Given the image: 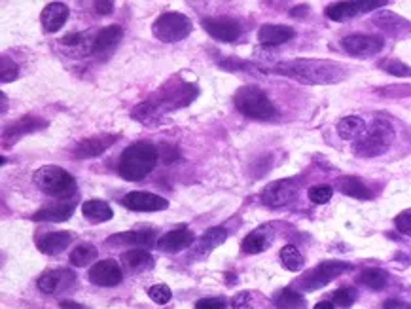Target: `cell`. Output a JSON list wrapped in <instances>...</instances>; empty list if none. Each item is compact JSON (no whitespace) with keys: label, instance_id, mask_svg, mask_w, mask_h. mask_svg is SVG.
<instances>
[{"label":"cell","instance_id":"obj_1","mask_svg":"<svg viewBox=\"0 0 411 309\" xmlns=\"http://www.w3.org/2000/svg\"><path fill=\"white\" fill-rule=\"evenodd\" d=\"M277 73L303 82V84H338L347 78V66L338 61L326 59H294L281 63L275 69Z\"/></svg>","mask_w":411,"mask_h":309},{"label":"cell","instance_id":"obj_2","mask_svg":"<svg viewBox=\"0 0 411 309\" xmlns=\"http://www.w3.org/2000/svg\"><path fill=\"white\" fill-rule=\"evenodd\" d=\"M197 89L192 84L186 82H176V84H169L165 86L157 97L144 101L140 105L133 108V118L143 122V124H150L156 118H159L164 112L175 110V108H182V106L189 105L194 97H196Z\"/></svg>","mask_w":411,"mask_h":309},{"label":"cell","instance_id":"obj_3","mask_svg":"<svg viewBox=\"0 0 411 309\" xmlns=\"http://www.w3.org/2000/svg\"><path fill=\"white\" fill-rule=\"evenodd\" d=\"M156 164V146L148 141H138V143L127 146L124 150L122 158H120V165H117V173L125 180L137 182V180H143L148 173L154 171Z\"/></svg>","mask_w":411,"mask_h":309},{"label":"cell","instance_id":"obj_4","mask_svg":"<svg viewBox=\"0 0 411 309\" xmlns=\"http://www.w3.org/2000/svg\"><path fill=\"white\" fill-rule=\"evenodd\" d=\"M34 185L38 186L40 192L53 198H71L76 194V180L71 173L65 171L59 165H44L36 169L33 175Z\"/></svg>","mask_w":411,"mask_h":309},{"label":"cell","instance_id":"obj_5","mask_svg":"<svg viewBox=\"0 0 411 309\" xmlns=\"http://www.w3.org/2000/svg\"><path fill=\"white\" fill-rule=\"evenodd\" d=\"M394 129L387 120H375L362 137L354 143L352 152L360 158H377L385 154L392 145Z\"/></svg>","mask_w":411,"mask_h":309},{"label":"cell","instance_id":"obj_6","mask_svg":"<svg viewBox=\"0 0 411 309\" xmlns=\"http://www.w3.org/2000/svg\"><path fill=\"white\" fill-rule=\"evenodd\" d=\"M237 110L252 120H273L277 108L266 93L256 86H243L235 93Z\"/></svg>","mask_w":411,"mask_h":309},{"label":"cell","instance_id":"obj_7","mask_svg":"<svg viewBox=\"0 0 411 309\" xmlns=\"http://www.w3.org/2000/svg\"><path fill=\"white\" fill-rule=\"evenodd\" d=\"M152 33L161 42H180V40H184L192 33V20H189L188 15L178 12L161 13L154 21Z\"/></svg>","mask_w":411,"mask_h":309},{"label":"cell","instance_id":"obj_8","mask_svg":"<svg viewBox=\"0 0 411 309\" xmlns=\"http://www.w3.org/2000/svg\"><path fill=\"white\" fill-rule=\"evenodd\" d=\"M351 270V264L338 262V260H330V262L319 264L315 270L307 271L305 275L300 279V289L305 292H313L322 287H326L332 279L343 275L345 271Z\"/></svg>","mask_w":411,"mask_h":309},{"label":"cell","instance_id":"obj_9","mask_svg":"<svg viewBox=\"0 0 411 309\" xmlns=\"http://www.w3.org/2000/svg\"><path fill=\"white\" fill-rule=\"evenodd\" d=\"M298 194H300L298 182L292 178H284V180H275L261 192V201L271 209H279L294 203L298 199Z\"/></svg>","mask_w":411,"mask_h":309},{"label":"cell","instance_id":"obj_10","mask_svg":"<svg viewBox=\"0 0 411 309\" xmlns=\"http://www.w3.org/2000/svg\"><path fill=\"white\" fill-rule=\"evenodd\" d=\"M341 46L352 57H372L385 46V40L375 34H349L341 40Z\"/></svg>","mask_w":411,"mask_h":309},{"label":"cell","instance_id":"obj_11","mask_svg":"<svg viewBox=\"0 0 411 309\" xmlns=\"http://www.w3.org/2000/svg\"><path fill=\"white\" fill-rule=\"evenodd\" d=\"M385 0H356V2H336L326 8V15L333 21H343L360 13L372 12L375 8L387 6Z\"/></svg>","mask_w":411,"mask_h":309},{"label":"cell","instance_id":"obj_12","mask_svg":"<svg viewBox=\"0 0 411 309\" xmlns=\"http://www.w3.org/2000/svg\"><path fill=\"white\" fill-rule=\"evenodd\" d=\"M203 29L218 42H235L241 36V25L229 17H207L203 20Z\"/></svg>","mask_w":411,"mask_h":309},{"label":"cell","instance_id":"obj_13","mask_svg":"<svg viewBox=\"0 0 411 309\" xmlns=\"http://www.w3.org/2000/svg\"><path fill=\"white\" fill-rule=\"evenodd\" d=\"M122 205L138 213H152V210H165L169 207V201L150 192H129L122 199Z\"/></svg>","mask_w":411,"mask_h":309},{"label":"cell","instance_id":"obj_14","mask_svg":"<svg viewBox=\"0 0 411 309\" xmlns=\"http://www.w3.org/2000/svg\"><path fill=\"white\" fill-rule=\"evenodd\" d=\"M89 281L99 287H116L124 281V271L116 260H101L89 270Z\"/></svg>","mask_w":411,"mask_h":309},{"label":"cell","instance_id":"obj_15","mask_svg":"<svg viewBox=\"0 0 411 309\" xmlns=\"http://www.w3.org/2000/svg\"><path fill=\"white\" fill-rule=\"evenodd\" d=\"M74 279H76V275L71 270H65V268H61V270H50L44 275H40L38 289L44 294H59L63 290L71 289Z\"/></svg>","mask_w":411,"mask_h":309},{"label":"cell","instance_id":"obj_16","mask_svg":"<svg viewBox=\"0 0 411 309\" xmlns=\"http://www.w3.org/2000/svg\"><path fill=\"white\" fill-rule=\"evenodd\" d=\"M194 241H196L194 231L188 230V228H176V230L167 231L159 237L157 249L164 250L167 254H175V252H180V250L192 247Z\"/></svg>","mask_w":411,"mask_h":309},{"label":"cell","instance_id":"obj_17","mask_svg":"<svg viewBox=\"0 0 411 309\" xmlns=\"http://www.w3.org/2000/svg\"><path fill=\"white\" fill-rule=\"evenodd\" d=\"M275 230L271 224H264L254 231H250L241 243V250L245 254H260L268 249L269 245L273 243Z\"/></svg>","mask_w":411,"mask_h":309},{"label":"cell","instance_id":"obj_18","mask_svg":"<svg viewBox=\"0 0 411 309\" xmlns=\"http://www.w3.org/2000/svg\"><path fill=\"white\" fill-rule=\"evenodd\" d=\"M46 125L48 122L36 118V116H23L17 122H13L8 127H4V131H2V143H4V146H8V143H13V141H17L23 135H29V133L38 131L42 127H46Z\"/></svg>","mask_w":411,"mask_h":309},{"label":"cell","instance_id":"obj_19","mask_svg":"<svg viewBox=\"0 0 411 309\" xmlns=\"http://www.w3.org/2000/svg\"><path fill=\"white\" fill-rule=\"evenodd\" d=\"M72 239H74L72 231H46V233H38L36 247L44 254H59L72 243Z\"/></svg>","mask_w":411,"mask_h":309},{"label":"cell","instance_id":"obj_20","mask_svg":"<svg viewBox=\"0 0 411 309\" xmlns=\"http://www.w3.org/2000/svg\"><path fill=\"white\" fill-rule=\"evenodd\" d=\"M116 143L114 135H99V137H89L82 141L74 148V156L78 159L85 158H97L103 152H106L112 145Z\"/></svg>","mask_w":411,"mask_h":309},{"label":"cell","instance_id":"obj_21","mask_svg":"<svg viewBox=\"0 0 411 309\" xmlns=\"http://www.w3.org/2000/svg\"><path fill=\"white\" fill-rule=\"evenodd\" d=\"M122 38H124V29H122V27H105V29L95 36V40H93L92 53H95V55H106V53H110L112 50L122 42Z\"/></svg>","mask_w":411,"mask_h":309},{"label":"cell","instance_id":"obj_22","mask_svg":"<svg viewBox=\"0 0 411 309\" xmlns=\"http://www.w3.org/2000/svg\"><path fill=\"white\" fill-rule=\"evenodd\" d=\"M68 20V8L63 2H52L42 10L40 21L46 33H57Z\"/></svg>","mask_w":411,"mask_h":309},{"label":"cell","instance_id":"obj_23","mask_svg":"<svg viewBox=\"0 0 411 309\" xmlns=\"http://www.w3.org/2000/svg\"><path fill=\"white\" fill-rule=\"evenodd\" d=\"M226 237H228V230L220 228V226L207 230L197 239L196 249H194V257H207L209 252H212L216 247H220L226 241Z\"/></svg>","mask_w":411,"mask_h":309},{"label":"cell","instance_id":"obj_24","mask_svg":"<svg viewBox=\"0 0 411 309\" xmlns=\"http://www.w3.org/2000/svg\"><path fill=\"white\" fill-rule=\"evenodd\" d=\"M74 203H59L48 205L44 209L36 210L33 215L34 222H65L74 215Z\"/></svg>","mask_w":411,"mask_h":309},{"label":"cell","instance_id":"obj_25","mask_svg":"<svg viewBox=\"0 0 411 309\" xmlns=\"http://www.w3.org/2000/svg\"><path fill=\"white\" fill-rule=\"evenodd\" d=\"M294 29L287 25H264L258 31V38L266 46H279L294 38Z\"/></svg>","mask_w":411,"mask_h":309},{"label":"cell","instance_id":"obj_26","mask_svg":"<svg viewBox=\"0 0 411 309\" xmlns=\"http://www.w3.org/2000/svg\"><path fill=\"white\" fill-rule=\"evenodd\" d=\"M154 241H156V231L154 230L125 231V233H117V236L108 239V243L135 245V247H146V249H150Z\"/></svg>","mask_w":411,"mask_h":309},{"label":"cell","instance_id":"obj_27","mask_svg":"<svg viewBox=\"0 0 411 309\" xmlns=\"http://www.w3.org/2000/svg\"><path fill=\"white\" fill-rule=\"evenodd\" d=\"M122 262H124V266L131 273H138V271L150 270L152 266H154V258H152L148 250L133 249L122 254Z\"/></svg>","mask_w":411,"mask_h":309},{"label":"cell","instance_id":"obj_28","mask_svg":"<svg viewBox=\"0 0 411 309\" xmlns=\"http://www.w3.org/2000/svg\"><path fill=\"white\" fill-rule=\"evenodd\" d=\"M336 129H338V135L343 141H359L368 127H366V122L360 116H347V118L340 120Z\"/></svg>","mask_w":411,"mask_h":309},{"label":"cell","instance_id":"obj_29","mask_svg":"<svg viewBox=\"0 0 411 309\" xmlns=\"http://www.w3.org/2000/svg\"><path fill=\"white\" fill-rule=\"evenodd\" d=\"M82 213H84V217L93 224L106 222V220H110V218L114 217L110 205L105 203V201H101V199H89V201H85V203L82 205Z\"/></svg>","mask_w":411,"mask_h":309},{"label":"cell","instance_id":"obj_30","mask_svg":"<svg viewBox=\"0 0 411 309\" xmlns=\"http://www.w3.org/2000/svg\"><path fill=\"white\" fill-rule=\"evenodd\" d=\"M338 188H340L341 194L345 196H351V198L356 199H372L373 192L368 188V186L356 177H343L338 180Z\"/></svg>","mask_w":411,"mask_h":309},{"label":"cell","instance_id":"obj_31","mask_svg":"<svg viewBox=\"0 0 411 309\" xmlns=\"http://www.w3.org/2000/svg\"><path fill=\"white\" fill-rule=\"evenodd\" d=\"M359 281L370 290H383L389 283V275L379 268H368L360 273Z\"/></svg>","mask_w":411,"mask_h":309},{"label":"cell","instance_id":"obj_32","mask_svg":"<svg viewBox=\"0 0 411 309\" xmlns=\"http://www.w3.org/2000/svg\"><path fill=\"white\" fill-rule=\"evenodd\" d=\"M275 306L279 309H300L305 306V300L300 292H296L292 289H282L279 290L273 298Z\"/></svg>","mask_w":411,"mask_h":309},{"label":"cell","instance_id":"obj_33","mask_svg":"<svg viewBox=\"0 0 411 309\" xmlns=\"http://www.w3.org/2000/svg\"><path fill=\"white\" fill-rule=\"evenodd\" d=\"M97 254L99 250L95 249L93 245L82 243L71 252V264L72 266H76V268H85V266H89L92 262H95Z\"/></svg>","mask_w":411,"mask_h":309},{"label":"cell","instance_id":"obj_34","mask_svg":"<svg viewBox=\"0 0 411 309\" xmlns=\"http://www.w3.org/2000/svg\"><path fill=\"white\" fill-rule=\"evenodd\" d=\"M281 262L288 271H300L305 266V258L294 245H287L281 250Z\"/></svg>","mask_w":411,"mask_h":309},{"label":"cell","instance_id":"obj_35","mask_svg":"<svg viewBox=\"0 0 411 309\" xmlns=\"http://www.w3.org/2000/svg\"><path fill=\"white\" fill-rule=\"evenodd\" d=\"M17 76H20V69H17V65H15L13 59H10L8 55H2V59H0V82H2V84H8V82L17 80Z\"/></svg>","mask_w":411,"mask_h":309},{"label":"cell","instance_id":"obj_36","mask_svg":"<svg viewBox=\"0 0 411 309\" xmlns=\"http://www.w3.org/2000/svg\"><path fill=\"white\" fill-rule=\"evenodd\" d=\"M381 69L385 73L392 74V76H398V78H410L411 76V66H408L398 59H385L381 63Z\"/></svg>","mask_w":411,"mask_h":309},{"label":"cell","instance_id":"obj_37","mask_svg":"<svg viewBox=\"0 0 411 309\" xmlns=\"http://www.w3.org/2000/svg\"><path fill=\"white\" fill-rule=\"evenodd\" d=\"M356 300V290L352 287H343V289H338L332 294V303L340 306V308H351L352 303Z\"/></svg>","mask_w":411,"mask_h":309},{"label":"cell","instance_id":"obj_38","mask_svg":"<svg viewBox=\"0 0 411 309\" xmlns=\"http://www.w3.org/2000/svg\"><path fill=\"white\" fill-rule=\"evenodd\" d=\"M332 196H333L332 186L319 185V186H313V188H309V199L317 205L328 203V201L332 199Z\"/></svg>","mask_w":411,"mask_h":309},{"label":"cell","instance_id":"obj_39","mask_svg":"<svg viewBox=\"0 0 411 309\" xmlns=\"http://www.w3.org/2000/svg\"><path fill=\"white\" fill-rule=\"evenodd\" d=\"M148 296L152 298V302H156L157 306H165L169 303V300L173 298V292L167 285H154L150 290H148Z\"/></svg>","mask_w":411,"mask_h":309},{"label":"cell","instance_id":"obj_40","mask_svg":"<svg viewBox=\"0 0 411 309\" xmlns=\"http://www.w3.org/2000/svg\"><path fill=\"white\" fill-rule=\"evenodd\" d=\"M394 224H396V230L400 233L411 237V209L402 210L398 217L394 218Z\"/></svg>","mask_w":411,"mask_h":309},{"label":"cell","instance_id":"obj_41","mask_svg":"<svg viewBox=\"0 0 411 309\" xmlns=\"http://www.w3.org/2000/svg\"><path fill=\"white\" fill-rule=\"evenodd\" d=\"M196 309H226V302L222 298H203L196 302Z\"/></svg>","mask_w":411,"mask_h":309},{"label":"cell","instance_id":"obj_42","mask_svg":"<svg viewBox=\"0 0 411 309\" xmlns=\"http://www.w3.org/2000/svg\"><path fill=\"white\" fill-rule=\"evenodd\" d=\"M252 306V298L248 292H241V294H237L233 298V308L235 309H250Z\"/></svg>","mask_w":411,"mask_h":309},{"label":"cell","instance_id":"obj_43","mask_svg":"<svg viewBox=\"0 0 411 309\" xmlns=\"http://www.w3.org/2000/svg\"><path fill=\"white\" fill-rule=\"evenodd\" d=\"M85 34H66L61 38V42L65 44V46H78V44H84Z\"/></svg>","mask_w":411,"mask_h":309},{"label":"cell","instance_id":"obj_44","mask_svg":"<svg viewBox=\"0 0 411 309\" xmlns=\"http://www.w3.org/2000/svg\"><path fill=\"white\" fill-rule=\"evenodd\" d=\"M95 10L101 15H108L114 10V2H95Z\"/></svg>","mask_w":411,"mask_h":309},{"label":"cell","instance_id":"obj_45","mask_svg":"<svg viewBox=\"0 0 411 309\" xmlns=\"http://www.w3.org/2000/svg\"><path fill=\"white\" fill-rule=\"evenodd\" d=\"M383 309H410L405 303L398 302V300H389V302L383 303Z\"/></svg>","mask_w":411,"mask_h":309},{"label":"cell","instance_id":"obj_46","mask_svg":"<svg viewBox=\"0 0 411 309\" xmlns=\"http://www.w3.org/2000/svg\"><path fill=\"white\" fill-rule=\"evenodd\" d=\"M61 308L63 309H85L84 306H78V303H74V302H61Z\"/></svg>","mask_w":411,"mask_h":309},{"label":"cell","instance_id":"obj_47","mask_svg":"<svg viewBox=\"0 0 411 309\" xmlns=\"http://www.w3.org/2000/svg\"><path fill=\"white\" fill-rule=\"evenodd\" d=\"M313 309H333V303L328 302V300H324V302L317 303V306H315Z\"/></svg>","mask_w":411,"mask_h":309},{"label":"cell","instance_id":"obj_48","mask_svg":"<svg viewBox=\"0 0 411 309\" xmlns=\"http://www.w3.org/2000/svg\"><path fill=\"white\" fill-rule=\"evenodd\" d=\"M410 309H411V308H410Z\"/></svg>","mask_w":411,"mask_h":309}]
</instances>
